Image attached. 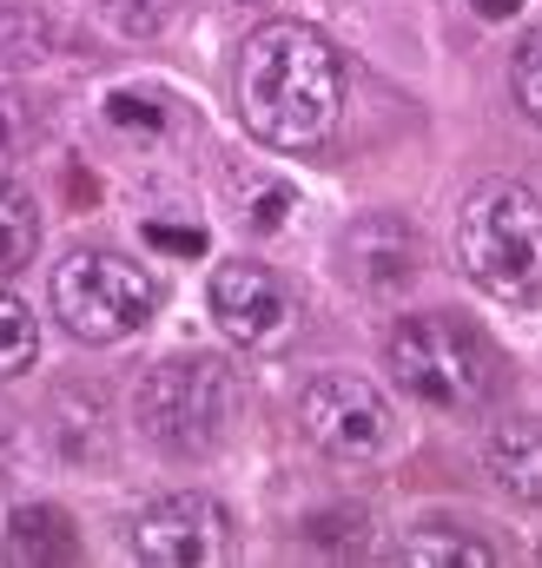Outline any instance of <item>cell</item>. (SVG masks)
Returning a JSON list of instances; mask_svg holds the SVG:
<instances>
[{
    "mask_svg": "<svg viewBox=\"0 0 542 568\" xmlns=\"http://www.w3.org/2000/svg\"><path fill=\"white\" fill-rule=\"evenodd\" d=\"M145 239L165 252H205V232H179V225H145Z\"/></svg>",
    "mask_w": 542,
    "mask_h": 568,
    "instance_id": "cell-20",
    "label": "cell"
},
{
    "mask_svg": "<svg viewBox=\"0 0 542 568\" xmlns=\"http://www.w3.org/2000/svg\"><path fill=\"white\" fill-rule=\"evenodd\" d=\"M33 245H40L33 199H27L13 179H0V278H13V272L33 258Z\"/></svg>",
    "mask_w": 542,
    "mask_h": 568,
    "instance_id": "cell-13",
    "label": "cell"
},
{
    "mask_svg": "<svg viewBox=\"0 0 542 568\" xmlns=\"http://www.w3.org/2000/svg\"><path fill=\"white\" fill-rule=\"evenodd\" d=\"M13 140H20V113H13V100H0V159L13 152Z\"/></svg>",
    "mask_w": 542,
    "mask_h": 568,
    "instance_id": "cell-21",
    "label": "cell"
},
{
    "mask_svg": "<svg viewBox=\"0 0 542 568\" xmlns=\"http://www.w3.org/2000/svg\"><path fill=\"white\" fill-rule=\"evenodd\" d=\"M133 556L152 568H219L232 556V523L212 496H159L133 523Z\"/></svg>",
    "mask_w": 542,
    "mask_h": 568,
    "instance_id": "cell-6",
    "label": "cell"
},
{
    "mask_svg": "<svg viewBox=\"0 0 542 568\" xmlns=\"http://www.w3.org/2000/svg\"><path fill=\"white\" fill-rule=\"evenodd\" d=\"M344 258H351V272L364 291H404L416 272H423V239H416V225L398 219V212H371L364 225H351L344 232Z\"/></svg>",
    "mask_w": 542,
    "mask_h": 568,
    "instance_id": "cell-9",
    "label": "cell"
},
{
    "mask_svg": "<svg viewBox=\"0 0 542 568\" xmlns=\"http://www.w3.org/2000/svg\"><path fill=\"white\" fill-rule=\"evenodd\" d=\"M212 317L232 344L245 351H284L298 337V297L284 291L278 272L265 265H219L212 272Z\"/></svg>",
    "mask_w": 542,
    "mask_h": 568,
    "instance_id": "cell-7",
    "label": "cell"
},
{
    "mask_svg": "<svg viewBox=\"0 0 542 568\" xmlns=\"http://www.w3.org/2000/svg\"><path fill=\"white\" fill-rule=\"evenodd\" d=\"M304 529H311L318 549H338V556L371 549V523H364V516H318V523H304Z\"/></svg>",
    "mask_w": 542,
    "mask_h": 568,
    "instance_id": "cell-16",
    "label": "cell"
},
{
    "mask_svg": "<svg viewBox=\"0 0 542 568\" xmlns=\"http://www.w3.org/2000/svg\"><path fill=\"white\" fill-rule=\"evenodd\" d=\"M107 13H113L127 33H159L165 13H172V0H107Z\"/></svg>",
    "mask_w": 542,
    "mask_h": 568,
    "instance_id": "cell-18",
    "label": "cell"
},
{
    "mask_svg": "<svg viewBox=\"0 0 542 568\" xmlns=\"http://www.w3.org/2000/svg\"><path fill=\"white\" fill-rule=\"evenodd\" d=\"M239 424V377L219 357H165L139 384V429L172 456H205Z\"/></svg>",
    "mask_w": 542,
    "mask_h": 568,
    "instance_id": "cell-4",
    "label": "cell"
},
{
    "mask_svg": "<svg viewBox=\"0 0 542 568\" xmlns=\"http://www.w3.org/2000/svg\"><path fill=\"white\" fill-rule=\"evenodd\" d=\"M483 463H490V476H496L503 496L542 503V417H510V424H496L490 443H483Z\"/></svg>",
    "mask_w": 542,
    "mask_h": 568,
    "instance_id": "cell-10",
    "label": "cell"
},
{
    "mask_svg": "<svg viewBox=\"0 0 542 568\" xmlns=\"http://www.w3.org/2000/svg\"><path fill=\"white\" fill-rule=\"evenodd\" d=\"M33 351H40L33 311H27L13 291H0V377H20V371L33 364Z\"/></svg>",
    "mask_w": 542,
    "mask_h": 568,
    "instance_id": "cell-15",
    "label": "cell"
},
{
    "mask_svg": "<svg viewBox=\"0 0 542 568\" xmlns=\"http://www.w3.org/2000/svg\"><path fill=\"white\" fill-rule=\"evenodd\" d=\"M404 562H416V568H490L496 562V549L490 542H476V536H450V529H416L404 549H398Z\"/></svg>",
    "mask_w": 542,
    "mask_h": 568,
    "instance_id": "cell-14",
    "label": "cell"
},
{
    "mask_svg": "<svg viewBox=\"0 0 542 568\" xmlns=\"http://www.w3.org/2000/svg\"><path fill=\"white\" fill-rule=\"evenodd\" d=\"M298 417H304V436H311L318 449H331V456H371V449L391 436L384 397H378L364 377H351V371L318 377V384L298 397Z\"/></svg>",
    "mask_w": 542,
    "mask_h": 568,
    "instance_id": "cell-8",
    "label": "cell"
},
{
    "mask_svg": "<svg viewBox=\"0 0 542 568\" xmlns=\"http://www.w3.org/2000/svg\"><path fill=\"white\" fill-rule=\"evenodd\" d=\"M516 106L542 126V27L523 40V53H516Z\"/></svg>",
    "mask_w": 542,
    "mask_h": 568,
    "instance_id": "cell-17",
    "label": "cell"
},
{
    "mask_svg": "<svg viewBox=\"0 0 542 568\" xmlns=\"http://www.w3.org/2000/svg\"><path fill=\"white\" fill-rule=\"evenodd\" d=\"M344 113V67L324 33L271 20L239 53V120L271 152H311Z\"/></svg>",
    "mask_w": 542,
    "mask_h": 568,
    "instance_id": "cell-1",
    "label": "cell"
},
{
    "mask_svg": "<svg viewBox=\"0 0 542 568\" xmlns=\"http://www.w3.org/2000/svg\"><path fill=\"white\" fill-rule=\"evenodd\" d=\"M523 0H476V13H490V20H503V13H516Z\"/></svg>",
    "mask_w": 542,
    "mask_h": 568,
    "instance_id": "cell-22",
    "label": "cell"
},
{
    "mask_svg": "<svg viewBox=\"0 0 542 568\" xmlns=\"http://www.w3.org/2000/svg\"><path fill=\"white\" fill-rule=\"evenodd\" d=\"M456 265L490 297H536L542 291V199L516 179H490L456 212Z\"/></svg>",
    "mask_w": 542,
    "mask_h": 568,
    "instance_id": "cell-3",
    "label": "cell"
},
{
    "mask_svg": "<svg viewBox=\"0 0 542 568\" xmlns=\"http://www.w3.org/2000/svg\"><path fill=\"white\" fill-rule=\"evenodd\" d=\"M107 113H113L120 126H159V100H139V93H113Z\"/></svg>",
    "mask_w": 542,
    "mask_h": 568,
    "instance_id": "cell-19",
    "label": "cell"
},
{
    "mask_svg": "<svg viewBox=\"0 0 542 568\" xmlns=\"http://www.w3.org/2000/svg\"><path fill=\"white\" fill-rule=\"evenodd\" d=\"M384 364H391V384L404 390L410 404L423 410H443V417H470L490 404L496 390V351L476 324L450 317V311H423L404 317L384 344Z\"/></svg>",
    "mask_w": 542,
    "mask_h": 568,
    "instance_id": "cell-2",
    "label": "cell"
},
{
    "mask_svg": "<svg viewBox=\"0 0 542 568\" xmlns=\"http://www.w3.org/2000/svg\"><path fill=\"white\" fill-rule=\"evenodd\" d=\"M47 443L67 463H107V410L80 390H60L53 410H47Z\"/></svg>",
    "mask_w": 542,
    "mask_h": 568,
    "instance_id": "cell-12",
    "label": "cell"
},
{
    "mask_svg": "<svg viewBox=\"0 0 542 568\" xmlns=\"http://www.w3.org/2000/svg\"><path fill=\"white\" fill-rule=\"evenodd\" d=\"M159 291L120 252H73L53 265V317L80 337V344H120L152 317Z\"/></svg>",
    "mask_w": 542,
    "mask_h": 568,
    "instance_id": "cell-5",
    "label": "cell"
},
{
    "mask_svg": "<svg viewBox=\"0 0 542 568\" xmlns=\"http://www.w3.org/2000/svg\"><path fill=\"white\" fill-rule=\"evenodd\" d=\"M7 562L13 568H67L80 562V542H73V523L60 509H13V529H7Z\"/></svg>",
    "mask_w": 542,
    "mask_h": 568,
    "instance_id": "cell-11",
    "label": "cell"
},
{
    "mask_svg": "<svg viewBox=\"0 0 542 568\" xmlns=\"http://www.w3.org/2000/svg\"><path fill=\"white\" fill-rule=\"evenodd\" d=\"M0 443H7V417H0Z\"/></svg>",
    "mask_w": 542,
    "mask_h": 568,
    "instance_id": "cell-23",
    "label": "cell"
}]
</instances>
